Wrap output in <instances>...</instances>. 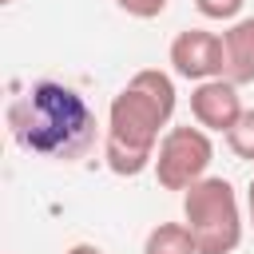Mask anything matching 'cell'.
Returning a JSON list of instances; mask_svg holds the SVG:
<instances>
[{
    "mask_svg": "<svg viewBox=\"0 0 254 254\" xmlns=\"http://www.w3.org/2000/svg\"><path fill=\"white\" fill-rule=\"evenodd\" d=\"M4 123L20 151L52 163H75L99 139L95 111L71 83L60 79H40L12 95L4 107Z\"/></svg>",
    "mask_w": 254,
    "mask_h": 254,
    "instance_id": "1",
    "label": "cell"
},
{
    "mask_svg": "<svg viewBox=\"0 0 254 254\" xmlns=\"http://www.w3.org/2000/svg\"><path fill=\"white\" fill-rule=\"evenodd\" d=\"M175 79L159 67H139L107 107L103 127V163L119 179H135L155 167V147L175 115Z\"/></svg>",
    "mask_w": 254,
    "mask_h": 254,
    "instance_id": "2",
    "label": "cell"
},
{
    "mask_svg": "<svg viewBox=\"0 0 254 254\" xmlns=\"http://www.w3.org/2000/svg\"><path fill=\"white\" fill-rule=\"evenodd\" d=\"M183 222L194 234L198 254H234L242 242V202L230 179L206 175L183 190Z\"/></svg>",
    "mask_w": 254,
    "mask_h": 254,
    "instance_id": "3",
    "label": "cell"
},
{
    "mask_svg": "<svg viewBox=\"0 0 254 254\" xmlns=\"http://www.w3.org/2000/svg\"><path fill=\"white\" fill-rule=\"evenodd\" d=\"M214 163V143H210V131L206 127H190V123H179V127H167L159 147H155V179L163 190H190L198 179H206Z\"/></svg>",
    "mask_w": 254,
    "mask_h": 254,
    "instance_id": "4",
    "label": "cell"
},
{
    "mask_svg": "<svg viewBox=\"0 0 254 254\" xmlns=\"http://www.w3.org/2000/svg\"><path fill=\"white\" fill-rule=\"evenodd\" d=\"M167 60H171V71L190 83L214 79V75H222V36L206 32V28H187L171 40Z\"/></svg>",
    "mask_w": 254,
    "mask_h": 254,
    "instance_id": "5",
    "label": "cell"
},
{
    "mask_svg": "<svg viewBox=\"0 0 254 254\" xmlns=\"http://www.w3.org/2000/svg\"><path fill=\"white\" fill-rule=\"evenodd\" d=\"M242 111H246V107H242L238 83H230L226 75L202 79V83H194V91H190V115H194V123L206 127V131H214V135H226V131L238 123Z\"/></svg>",
    "mask_w": 254,
    "mask_h": 254,
    "instance_id": "6",
    "label": "cell"
},
{
    "mask_svg": "<svg viewBox=\"0 0 254 254\" xmlns=\"http://www.w3.org/2000/svg\"><path fill=\"white\" fill-rule=\"evenodd\" d=\"M222 75L238 87L254 83V16H238L222 32Z\"/></svg>",
    "mask_w": 254,
    "mask_h": 254,
    "instance_id": "7",
    "label": "cell"
},
{
    "mask_svg": "<svg viewBox=\"0 0 254 254\" xmlns=\"http://www.w3.org/2000/svg\"><path fill=\"white\" fill-rule=\"evenodd\" d=\"M143 254H198V246H194V234L187 230V222H159L147 234Z\"/></svg>",
    "mask_w": 254,
    "mask_h": 254,
    "instance_id": "8",
    "label": "cell"
},
{
    "mask_svg": "<svg viewBox=\"0 0 254 254\" xmlns=\"http://www.w3.org/2000/svg\"><path fill=\"white\" fill-rule=\"evenodd\" d=\"M226 147H230L238 159L254 163V111H250V107H246V111L238 115V123L226 131Z\"/></svg>",
    "mask_w": 254,
    "mask_h": 254,
    "instance_id": "9",
    "label": "cell"
},
{
    "mask_svg": "<svg viewBox=\"0 0 254 254\" xmlns=\"http://www.w3.org/2000/svg\"><path fill=\"white\" fill-rule=\"evenodd\" d=\"M194 8H198V16H206V20H218V24H234V20L242 16L246 0H194Z\"/></svg>",
    "mask_w": 254,
    "mask_h": 254,
    "instance_id": "10",
    "label": "cell"
},
{
    "mask_svg": "<svg viewBox=\"0 0 254 254\" xmlns=\"http://www.w3.org/2000/svg\"><path fill=\"white\" fill-rule=\"evenodd\" d=\"M167 4L171 0H115V8L127 12V16H135V20H155V16L167 12Z\"/></svg>",
    "mask_w": 254,
    "mask_h": 254,
    "instance_id": "11",
    "label": "cell"
},
{
    "mask_svg": "<svg viewBox=\"0 0 254 254\" xmlns=\"http://www.w3.org/2000/svg\"><path fill=\"white\" fill-rule=\"evenodd\" d=\"M67 254H103V250H99V246H91V242H75Z\"/></svg>",
    "mask_w": 254,
    "mask_h": 254,
    "instance_id": "12",
    "label": "cell"
},
{
    "mask_svg": "<svg viewBox=\"0 0 254 254\" xmlns=\"http://www.w3.org/2000/svg\"><path fill=\"white\" fill-rule=\"evenodd\" d=\"M246 218H250V226H254V179H250V187H246Z\"/></svg>",
    "mask_w": 254,
    "mask_h": 254,
    "instance_id": "13",
    "label": "cell"
},
{
    "mask_svg": "<svg viewBox=\"0 0 254 254\" xmlns=\"http://www.w3.org/2000/svg\"><path fill=\"white\" fill-rule=\"evenodd\" d=\"M0 4H12V0H0Z\"/></svg>",
    "mask_w": 254,
    "mask_h": 254,
    "instance_id": "14",
    "label": "cell"
}]
</instances>
